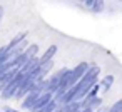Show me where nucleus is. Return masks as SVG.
Segmentation results:
<instances>
[{
	"label": "nucleus",
	"mask_w": 122,
	"mask_h": 112,
	"mask_svg": "<svg viewBox=\"0 0 122 112\" xmlns=\"http://www.w3.org/2000/svg\"><path fill=\"white\" fill-rule=\"evenodd\" d=\"M99 74H100V69L97 67V65H92V67H89V70L84 74V77L77 82V94H75V100H82L85 95H87V92L90 90V87L94 85V84H97V79H99Z\"/></svg>",
	"instance_id": "obj_1"
},
{
	"label": "nucleus",
	"mask_w": 122,
	"mask_h": 112,
	"mask_svg": "<svg viewBox=\"0 0 122 112\" xmlns=\"http://www.w3.org/2000/svg\"><path fill=\"white\" fill-rule=\"evenodd\" d=\"M24 79H25V74H22V72L19 70V72L15 74V77H14L2 90H0V95H2V99H12V97L17 94V90L20 89Z\"/></svg>",
	"instance_id": "obj_2"
},
{
	"label": "nucleus",
	"mask_w": 122,
	"mask_h": 112,
	"mask_svg": "<svg viewBox=\"0 0 122 112\" xmlns=\"http://www.w3.org/2000/svg\"><path fill=\"white\" fill-rule=\"evenodd\" d=\"M67 72V69H60L57 74H54L50 79H47V92H55L57 89H59V85H60V82H62V77H64V74Z\"/></svg>",
	"instance_id": "obj_3"
},
{
	"label": "nucleus",
	"mask_w": 122,
	"mask_h": 112,
	"mask_svg": "<svg viewBox=\"0 0 122 112\" xmlns=\"http://www.w3.org/2000/svg\"><path fill=\"white\" fill-rule=\"evenodd\" d=\"M54 99V94L52 92H42V94H39V97L35 99V102H34V105H32V112L34 110H39V109H42L44 105H47L50 100Z\"/></svg>",
	"instance_id": "obj_4"
},
{
	"label": "nucleus",
	"mask_w": 122,
	"mask_h": 112,
	"mask_svg": "<svg viewBox=\"0 0 122 112\" xmlns=\"http://www.w3.org/2000/svg\"><path fill=\"white\" fill-rule=\"evenodd\" d=\"M85 100H79L80 102V109H92V110H95V109H99L100 105H102V99L99 97V95H94V97H84Z\"/></svg>",
	"instance_id": "obj_5"
},
{
	"label": "nucleus",
	"mask_w": 122,
	"mask_h": 112,
	"mask_svg": "<svg viewBox=\"0 0 122 112\" xmlns=\"http://www.w3.org/2000/svg\"><path fill=\"white\" fill-rule=\"evenodd\" d=\"M39 65H40V59H39V57H32V59L20 69V72L25 74V75H27V74H32V72H35V70L39 69Z\"/></svg>",
	"instance_id": "obj_6"
},
{
	"label": "nucleus",
	"mask_w": 122,
	"mask_h": 112,
	"mask_svg": "<svg viewBox=\"0 0 122 112\" xmlns=\"http://www.w3.org/2000/svg\"><path fill=\"white\" fill-rule=\"evenodd\" d=\"M17 72H19L17 69H9L7 72H4L2 75H0V90H2V89H4V87H5V85H7V84L15 77V74H17Z\"/></svg>",
	"instance_id": "obj_7"
},
{
	"label": "nucleus",
	"mask_w": 122,
	"mask_h": 112,
	"mask_svg": "<svg viewBox=\"0 0 122 112\" xmlns=\"http://www.w3.org/2000/svg\"><path fill=\"white\" fill-rule=\"evenodd\" d=\"M37 97H39V92H35V90H30V92H29V94H27V95L24 97V102H22V107H24V109H27V110H30Z\"/></svg>",
	"instance_id": "obj_8"
},
{
	"label": "nucleus",
	"mask_w": 122,
	"mask_h": 112,
	"mask_svg": "<svg viewBox=\"0 0 122 112\" xmlns=\"http://www.w3.org/2000/svg\"><path fill=\"white\" fill-rule=\"evenodd\" d=\"M89 67H90V65H89L87 62H80V64H77V65H75V67H74L72 70H74L75 77H77V79L80 80V79L84 77V74H85V72L89 70Z\"/></svg>",
	"instance_id": "obj_9"
},
{
	"label": "nucleus",
	"mask_w": 122,
	"mask_h": 112,
	"mask_svg": "<svg viewBox=\"0 0 122 112\" xmlns=\"http://www.w3.org/2000/svg\"><path fill=\"white\" fill-rule=\"evenodd\" d=\"M57 50H59V49H57V45H50V47H49V49H47V50L42 54V57H40V62L52 60V59H54V55L57 54Z\"/></svg>",
	"instance_id": "obj_10"
},
{
	"label": "nucleus",
	"mask_w": 122,
	"mask_h": 112,
	"mask_svg": "<svg viewBox=\"0 0 122 112\" xmlns=\"http://www.w3.org/2000/svg\"><path fill=\"white\" fill-rule=\"evenodd\" d=\"M52 67H54V60L40 62V65H39V72H40V75H42V77H45V74H49Z\"/></svg>",
	"instance_id": "obj_11"
},
{
	"label": "nucleus",
	"mask_w": 122,
	"mask_h": 112,
	"mask_svg": "<svg viewBox=\"0 0 122 112\" xmlns=\"http://www.w3.org/2000/svg\"><path fill=\"white\" fill-rule=\"evenodd\" d=\"M112 84H114V75H105V77L100 80V89H102L104 92H109L110 87H112Z\"/></svg>",
	"instance_id": "obj_12"
},
{
	"label": "nucleus",
	"mask_w": 122,
	"mask_h": 112,
	"mask_svg": "<svg viewBox=\"0 0 122 112\" xmlns=\"http://www.w3.org/2000/svg\"><path fill=\"white\" fill-rule=\"evenodd\" d=\"M37 52H39V45H35V44H32V45H29L25 50H24V55L30 60L32 57H37Z\"/></svg>",
	"instance_id": "obj_13"
},
{
	"label": "nucleus",
	"mask_w": 122,
	"mask_h": 112,
	"mask_svg": "<svg viewBox=\"0 0 122 112\" xmlns=\"http://www.w3.org/2000/svg\"><path fill=\"white\" fill-rule=\"evenodd\" d=\"M24 39H27V32H20V34H17L12 40H10V44H9V49H14L17 44H20Z\"/></svg>",
	"instance_id": "obj_14"
},
{
	"label": "nucleus",
	"mask_w": 122,
	"mask_h": 112,
	"mask_svg": "<svg viewBox=\"0 0 122 112\" xmlns=\"http://www.w3.org/2000/svg\"><path fill=\"white\" fill-rule=\"evenodd\" d=\"M55 107H57V102L52 99V100H50L47 105H44L42 109H39V110H34V112H54V110H55Z\"/></svg>",
	"instance_id": "obj_15"
},
{
	"label": "nucleus",
	"mask_w": 122,
	"mask_h": 112,
	"mask_svg": "<svg viewBox=\"0 0 122 112\" xmlns=\"http://www.w3.org/2000/svg\"><path fill=\"white\" fill-rule=\"evenodd\" d=\"M90 10L92 12H102L104 10V0H94V2L90 4Z\"/></svg>",
	"instance_id": "obj_16"
},
{
	"label": "nucleus",
	"mask_w": 122,
	"mask_h": 112,
	"mask_svg": "<svg viewBox=\"0 0 122 112\" xmlns=\"http://www.w3.org/2000/svg\"><path fill=\"white\" fill-rule=\"evenodd\" d=\"M109 112H122V99L114 102L110 107H109Z\"/></svg>",
	"instance_id": "obj_17"
},
{
	"label": "nucleus",
	"mask_w": 122,
	"mask_h": 112,
	"mask_svg": "<svg viewBox=\"0 0 122 112\" xmlns=\"http://www.w3.org/2000/svg\"><path fill=\"white\" fill-rule=\"evenodd\" d=\"M7 54H9V45H4V47H0V64H5Z\"/></svg>",
	"instance_id": "obj_18"
},
{
	"label": "nucleus",
	"mask_w": 122,
	"mask_h": 112,
	"mask_svg": "<svg viewBox=\"0 0 122 112\" xmlns=\"http://www.w3.org/2000/svg\"><path fill=\"white\" fill-rule=\"evenodd\" d=\"M99 89H100V85H99V84H94V85L90 87V90L87 92V95H85V97H94V95H97Z\"/></svg>",
	"instance_id": "obj_19"
},
{
	"label": "nucleus",
	"mask_w": 122,
	"mask_h": 112,
	"mask_svg": "<svg viewBox=\"0 0 122 112\" xmlns=\"http://www.w3.org/2000/svg\"><path fill=\"white\" fill-rule=\"evenodd\" d=\"M80 2H84V4H85L87 7H90V4L94 2V0H80Z\"/></svg>",
	"instance_id": "obj_20"
},
{
	"label": "nucleus",
	"mask_w": 122,
	"mask_h": 112,
	"mask_svg": "<svg viewBox=\"0 0 122 112\" xmlns=\"http://www.w3.org/2000/svg\"><path fill=\"white\" fill-rule=\"evenodd\" d=\"M77 112H94V110L92 109H79Z\"/></svg>",
	"instance_id": "obj_21"
},
{
	"label": "nucleus",
	"mask_w": 122,
	"mask_h": 112,
	"mask_svg": "<svg viewBox=\"0 0 122 112\" xmlns=\"http://www.w3.org/2000/svg\"><path fill=\"white\" fill-rule=\"evenodd\" d=\"M4 112H15V110H14V109H10V107H5V109H4Z\"/></svg>",
	"instance_id": "obj_22"
},
{
	"label": "nucleus",
	"mask_w": 122,
	"mask_h": 112,
	"mask_svg": "<svg viewBox=\"0 0 122 112\" xmlns=\"http://www.w3.org/2000/svg\"><path fill=\"white\" fill-rule=\"evenodd\" d=\"M2 15H4V7H0V19H2Z\"/></svg>",
	"instance_id": "obj_23"
}]
</instances>
